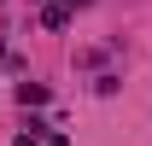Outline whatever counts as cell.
Here are the masks:
<instances>
[{
  "label": "cell",
  "mask_w": 152,
  "mask_h": 146,
  "mask_svg": "<svg viewBox=\"0 0 152 146\" xmlns=\"http://www.w3.org/2000/svg\"><path fill=\"white\" fill-rule=\"evenodd\" d=\"M18 105H47V88L41 82H18Z\"/></svg>",
  "instance_id": "cell-1"
},
{
  "label": "cell",
  "mask_w": 152,
  "mask_h": 146,
  "mask_svg": "<svg viewBox=\"0 0 152 146\" xmlns=\"http://www.w3.org/2000/svg\"><path fill=\"white\" fill-rule=\"evenodd\" d=\"M41 23H47V29H64V23H70V6H47Z\"/></svg>",
  "instance_id": "cell-2"
},
{
  "label": "cell",
  "mask_w": 152,
  "mask_h": 146,
  "mask_svg": "<svg viewBox=\"0 0 152 146\" xmlns=\"http://www.w3.org/2000/svg\"><path fill=\"white\" fill-rule=\"evenodd\" d=\"M47 146H70V140H64V134H53V140H47Z\"/></svg>",
  "instance_id": "cell-3"
},
{
  "label": "cell",
  "mask_w": 152,
  "mask_h": 146,
  "mask_svg": "<svg viewBox=\"0 0 152 146\" xmlns=\"http://www.w3.org/2000/svg\"><path fill=\"white\" fill-rule=\"evenodd\" d=\"M64 6H70V12H76V6H88V0H64Z\"/></svg>",
  "instance_id": "cell-4"
}]
</instances>
